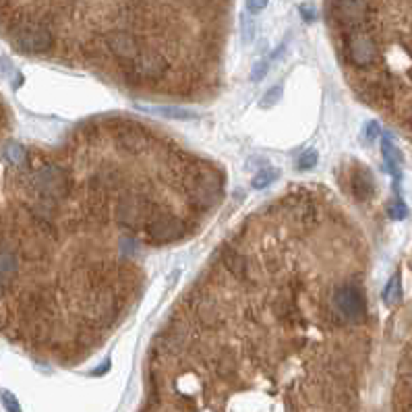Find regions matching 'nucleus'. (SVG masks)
Wrapping results in <instances>:
<instances>
[{"label":"nucleus","instance_id":"obj_1","mask_svg":"<svg viewBox=\"0 0 412 412\" xmlns=\"http://www.w3.org/2000/svg\"><path fill=\"white\" fill-rule=\"evenodd\" d=\"M333 315L340 324H363L367 319V301L356 284H342L333 292Z\"/></svg>","mask_w":412,"mask_h":412},{"label":"nucleus","instance_id":"obj_2","mask_svg":"<svg viewBox=\"0 0 412 412\" xmlns=\"http://www.w3.org/2000/svg\"><path fill=\"white\" fill-rule=\"evenodd\" d=\"M344 50H346V56H348V63L358 67V69H365V67H371L377 63L379 58V46L375 42V38L371 33H367L365 29H356V31H350L346 35V44H344Z\"/></svg>","mask_w":412,"mask_h":412},{"label":"nucleus","instance_id":"obj_3","mask_svg":"<svg viewBox=\"0 0 412 412\" xmlns=\"http://www.w3.org/2000/svg\"><path fill=\"white\" fill-rule=\"evenodd\" d=\"M13 42L19 50L27 52V54H35V52L50 50L54 44V35L42 23H25L13 31Z\"/></svg>","mask_w":412,"mask_h":412},{"label":"nucleus","instance_id":"obj_4","mask_svg":"<svg viewBox=\"0 0 412 412\" xmlns=\"http://www.w3.org/2000/svg\"><path fill=\"white\" fill-rule=\"evenodd\" d=\"M33 187L46 199H61L69 193V174L58 164L42 166L33 174Z\"/></svg>","mask_w":412,"mask_h":412},{"label":"nucleus","instance_id":"obj_5","mask_svg":"<svg viewBox=\"0 0 412 412\" xmlns=\"http://www.w3.org/2000/svg\"><path fill=\"white\" fill-rule=\"evenodd\" d=\"M168 69V63L158 52H139L137 58H133V65L127 69L129 81H148V79H160Z\"/></svg>","mask_w":412,"mask_h":412},{"label":"nucleus","instance_id":"obj_6","mask_svg":"<svg viewBox=\"0 0 412 412\" xmlns=\"http://www.w3.org/2000/svg\"><path fill=\"white\" fill-rule=\"evenodd\" d=\"M104 44L118 58L133 61L139 56V42L131 31H110V33H106Z\"/></svg>","mask_w":412,"mask_h":412},{"label":"nucleus","instance_id":"obj_7","mask_svg":"<svg viewBox=\"0 0 412 412\" xmlns=\"http://www.w3.org/2000/svg\"><path fill=\"white\" fill-rule=\"evenodd\" d=\"M148 235L158 241V243H168V241H176L184 235V224L174 218V216H158L150 222L148 226Z\"/></svg>","mask_w":412,"mask_h":412},{"label":"nucleus","instance_id":"obj_8","mask_svg":"<svg viewBox=\"0 0 412 412\" xmlns=\"http://www.w3.org/2000/svg\"><path fill=\"white\" fill-rule=\"evenodd\" d=\"M350 191H352L356 201H369L375 195L373 174L365 168H356L350 176Z\"/></svg>","mask_w":412,"mask_h":412},{"label":"nucleus","instance_id":"obj_9","mask_svg":"<svg viewBox=\"0 0 412 412\" xmlns=\"http://www.w3.org/2000/svg\"><path fill=\"white\" fill-rule=\"evenodd\" d=\"M137 110L148 112V114H160L164 118L172 120H199V114L195 110H187V108H178V106H137Z\"/></svg>","mask_w":412,"mask_h":412},{"label":"nucleus","instance_id":"obj_10","mask_svg":"<svg viewBox=\"0 0 412 412\" xmlns=\"http://www.w3.org/2000/svg\"><path fill=\"white\" fill-rule=\"evenodd\" d=\"M222 265L235 276V278H239V280H247L248 276V263L247 259L237 251V248L232 247H226L222 251Z\"/></svg>","mask_w":412,"mask_h":412},{"label":"nucleus","instance_id":"obj_11","mask_svg":"<svg viewBox=\"0 0 412 412\" xmlns=\"http://www.w3.org/2000/svg\"><path fill=\"white\" fill-rule=\"evenodd\" d=\"M381 156H383V162H386L388 172L394 176L396 187H398V180L402 178V154H400V150L392 143V139H383V141H381Z\"/></svg>","mask_w":412,"mask_h":412},{"label":"nucleus","instance_id":"obj_12","mask_svg":"<svg viewBox=\"0 0 412 412\" xmlns=\"http://www.w3.org/2000/svg\"><path fill=\"white\" fill-rule=\"evenodd\" d=\"M118 143L127 152H139V150H143L148 145V137L141 131L131 129V131H125V133L118 135Z\"/></svg>","mask_w":412,"mask_h":412},{"label":"nucleus","instance_id":"obj_13","mask_svg":"<svg viewBox=\"0 0 412 412\" xmlns=\"http://www.w3.org/2000/svg\"><path fill=\"white\" fill-rule=\"evenodd\" d=\"M402 299V282H400V274L392 276V280L388 282L386 290H383V303L388 307H396Z\"/></svg>","mask_w":412,"mask_h":412},{"label":"nucleus","instance_id":"obj_14","mask_svg":"<svg viewBox=\"0 0 412 412\" xmlns=\"http://www.w3.org/2000/svg\"><path fill=\"white\" fill-rule=\"evenodd\" d=\"M25 158H27V152H25L23 145H19V143H8V145L4 148V160H6L8 164H23Z\"/></svg>","mask_w":412,"mask_h":412},{"label":"nucleus","instance_id":"obj_15","mask_svg":"<svg viewBox=\"0 0 412 412\" xmlns=\"http://www.w3.org/2000/svg\"><path fill=\"white\" fill-rule=\"evenodd\" d=\"M278 176H280V172H278L276 168H263V170L251 180V184H253V189H265V187H269Z\"/></svg>","mask_w":412,"mask_h":412},{"label":"nucleus","instance_id":"obj_16","mask_svg":"<svg viewBox=\"0 0 412 412\" xmlns=\"http://www.w3.org/2000/svg\"><path fill=\"white\" fill-rule=\"evenodd\" d=\"M17 271V259L10 253H0V280L10 278Z\"/></svg>","mask_w":412,"mask_h":412},{"label":"nucleus","instance_id":"obj_17","mask_svg":"<svg viewBox=\"0 0 412 412\" xmlns=\"http://www.w3.org/2000/svg\"><path fill=\"white\" fill-rule=\"evenodd\" d=\"M319 162V154L315 152V150H307V152H303L301 156H299V160H296V170H311V168H315Z\"/></svg>","mask_w":412,"mask_h":412},{"label":"nucleus","instance_id":"obj_18","mask_svg":"<svg viewBox=\"0 0 412 412\" xmlns=\"http://www.w3.org/2000/svg\"><path fill=\"white\" fill-rule=\"evenodd\" d=\"M241 29H243V42H245V44L255 40V29H257V25H255V19L248 17V13H243V15H241Z\"/></svg>","mask_w":412,"mask_h":412},{"label":"nucleus","instance_id":"obj_19","mask_svg":"<svg viewBox=\"0 0 412 412\" xmlns=\"http://www.w3.org/2000/svg\"><path fill=\"white\" fill-rule=\"evenodd\" d=\"M379 135H381V129H379V125L375 120L365 122V127H363V141H367L371 145V143H375V139H379Z\"/></svg>","mask_w":412,"mask_h":412},{"label":"nucleus","instance_id":"obj_20","mask_svg":"<svg viewBox=\"0 0 412 412\" xmlns=\"http://www.w3.org/2000/svg\"><path fill=\"white\" fill-rule=\"evenodd\" d=\"M388 214H390V218H392V220H404V218H406V214H409V209H406L404 201H402L400 197H396V199L390 203Z\"/></svg>","mask_w":412,"mask_h":412},{"label":"nucleus","instance_id":"obj_21","mask_svg":"<svg viewBox=\"0 0 412 412\" xmlns=\"http://www.w3.org/2000/svg\"><path fill=\"white\" fill-rule=\"evenodd\" d=\"M0 400H2V406L6 409V412H21L19 400H17L8 390H2V392H0Z\"/></svg>","mask_w":412,"mask_h":412},{"label":"nucleus","instance_id":"obj_22","mask_svg":"<svg viewBox=\"0 0 412 412\" xmlns=\"http://www.w3.org/2000/svg\"><path fill=\"white\" fill-rule=\"evenodd\" d=\"M282 97V87H271L269 91H265L263 100H261V108H269L274 104H278Z\"/></svg>","mask_w":412,"mask_h":412},{"label":"nucleus","instance_id":"obj_23","mask_svg":"<svg viewBox=\"0 0 412 412\" xmlns=\"http://www.w3.org/2000/svg\"><path fill=\"white\" fill-rule=\"evenodd\" d=\"M267 69H269V61H259V63H255V67H253V71H251V81H261V79L267 75Z\"/></svg>","mask_w":412,"mask_h":412},{"label":"nucleus","instance_id":"obj_24","mask_svg":"<svg viewBox=\"0 0 412 412\" xmlns=\"http://www.w3.org/2000/svg\"><path fill=\"white\" fill-rule=\"evenodd\" d=\"M299 13L303 15V19H305L307 23H311V21L317 19V6H315V4L303 2V4H299Z\"/></svg>","mask_w":412,"mask_h":412},{"label":"nucleus","instance_id":"obj_25","mask_svg":"<svg viewBox=\"0 0 412 412\" xmlns=\"http://www.w3.org/2000/svg\"><path fill=\"white\" fill-rule=\"evenodd\" d=\"M245 8L251 10V13H257V10L267 8V2H247V4H245Z\"/></svg>","mask_w":412,"mask_h":412},{"label":"nucleus","instance_id":"obj_26","mask_svg":"<svg viewBox=\"0 0 412 412\" xmlns=\"http://www.w3.org/2000/svg\"><path fill=\"white\" fill-rule=\"evenodd\" d=\"M108 369H110V363L106 360L104 365H100L97 369H93V373H91V375H104V373H108Z\"/></svg>","mask_w":412,"mask_h":412},{"label":"nucleus","instance_id":"obj_27","mask_svg":"<svg viewBox=\"0 0 412 412\" xmlns=\"http://www.w3.org/2000/svg\"><path fill=\"white\" fill-rule=\"evenodd\" d=\"M0 292H2V286H0Z\"/></svg>","mask_w":412,"mask_h":412}]
</instances>
